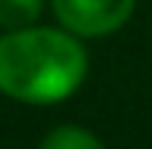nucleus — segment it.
Listing matches in <instances>:
<instances>
[{"label": "nucleus", "mask_w": 152, "mask_h": 149, "mask_svg": "<svg viewBox=\"0 0 152 149\" xmlns=\"http://www.w3.org/2000/svg\"><path fill=\"white\" fill-rule=\"evenodd\" d=\"M87 72L90 56L84 40L59 25L0 31V93L16 103H62L81 90Z\"/></svg>", "instance_id": "f257e3e1"}, {"label": "nucleus", "mask_w": 152, "mask_h": 149, "mask_svg": "<svg viewBox=\"0 0 152 149\" xmlns=\"http://www.w3.org/2000/svg\"><path fill=\"white\" fill-rule=\"evenodd\" d=\"M56 25L75 37H109L130 22L137 0H50Z\"/></svg>", "instance_id": "f03ea898"}, {"label": "nucleus", "mask_w": 152, "mask_h": 149, "mask_svg": "<svg viewBox=\"0 0 152 149\" xmlns=\"http://www.w3.org/2000/svg\"><path fill=\"white\" fill-rule=\"evenodd\" d=\"M37 149H106V143L81 124H59L40 140Z\"/></svg>", "instance_id": "20e7f679"}, {"label": "nucleus", "mask_w": 152, "mask_h": 149, "mask_svg": "<svg viewBox=\"0 0 152 149\" xmlns=\"http://www.w3.org/2000/svg\"><path fill=\"white\" fill-rule=\"evenodd\" d=\"M47 0H0V31H19L40 22Z\"/></svg>", "instance_id": "7ed1b4c3"}]
</instances>
